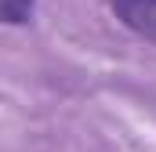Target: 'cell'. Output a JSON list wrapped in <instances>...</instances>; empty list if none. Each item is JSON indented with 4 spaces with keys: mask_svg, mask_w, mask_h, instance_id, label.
Instances as JSON below:
<instances>
[{
    "mask_svg": "<svg viewBox=\"0 0 156 152\" xmlns=\"http://www.w3.org/2000/svg\"><path fill=\"white\" fill-rule=\"evenodd\" d=\"M29 15H33V0H0V22L22 26L29 22Z\"/></svg>",
    "mask_w": 156,
    "mask_h": 152,
    "instance_id": "7a4b0ae2",
    "label": "cell"
},
{
    "mask_svg": "<svg viewBox=\"0 0 156 152\" xmlns=\"http://www.w3.org/2000/svg\"><path fill=\"white\" fill-rule=\"evenodd\" d=\"M109 7L131 33L156 43V0H109Z\"/></svg>",
    "mask_w": 156,
    "mask_h": 152,
    "instance_id": "6da1fadb",
    "label": "cell"
}]
</instances>
